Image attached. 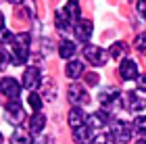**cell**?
<instances>
[{"label": "cell", "instance_id": "cell-1", "mask_svg": "<svg viewBox=\"0 0 146 144\" xmlns=\"http://www.w3.org/2000/svg\"><path fill=\"white\" fill-rule=\"evenodd\" d=\"M29 42H31L29 34L15 36V40L11 42V50H9L13 65H17V67H19V65H23L25 61H27V56H29Z\"/></svg>", "mask_w": 146, "mask_h": 144}, {"label": "cell", "instance_id": "cell-2", "mask_svg": "<svg viewBox=\"0 0 146 144\" xmlns=\"http://www.w3.org/2000/svg\"><path fill=\"white\" fill-rule=\"evenodd\" d=\"M98 100H100V107L111 113L113 109H117L119 104H121V92H119V88H115V86H107V88L100 90Z\"/></svg>", "mask_w": 146, "mask_h": 144}, {"label": "cell", "instance_id": "cell-3", "mask_svg": "<svg viewBox=\"0 0 146 144\" xmlns=\"http://www.w3.org/2000/svg\"><path fill=\"white\" fill-rule=\"evenodd\" d=\"M125 109L129 111V113H138V111H144L146 109V90L138 88V90H131V92L125 94Z\"/></svg>", "mask_w": 146, "mask_h": 144}, {"label": "cell", "instance_id": "cell-4", "mask_svg": "<svg viewBox=\"0 0 146 144\" xmlns=\"http://www.w3.org/2000/svg\"><path fill=\"white\" fill-rule=\"evenodd\" d=\"M82 52H84L86 61L92 63L94 67H104V63H107L109 56H111V54H107V50H102L100 46H90V44H86Z\"/></svg>", "mask_w": 146, "mask_h": 144}, {"label": "cell", "instance_id": "cell-5", "mask_svg": "<svg viewBox=\"0 0 146 144\" xmlns=\"http://www.w3.org/2000/svg\"><path fill=\"white\" fill-rule=\"evenodd\" d=\"M4 115H6V121L13 123V125H21L23 119H25V111L21 107L19 100H9L4 107Z\"/></svg>", "mask_w": 146, "mask_h": 144}, {"label": "cell", "instance_id": "cell-6", "mask_svg": "<svg viewBox=\"0 0 146 144\" xmlns=\"http://www.w3.org/2000/svg\"><path fill=\"white\" fill-rule=\"evenodd\" d=\"M67 98L73 107H84V104L90 102V96L86 92V88L82 84H71L69 86V92H67Z\"/></svg>", "mask_w": 146, "mask_h": 144}, {"label": "cell", "instance_id": "cell-7", "mask_svg": "<svg viewBox=\"0 0 146 144\" xmlns=\"http://www.w3.org/2000/svg\"><path fill=\"white\" fill-rule=\"evenodd\" d=\"M111 134L115 136V140L121 142V144L131 140V127L125 121H119V119H113L111 121Z\"/></svg>", "mask_w": 146, "mask_h": 144}, {"label": "cell", "instance_id": "cell-8", "mask_svg": "<svg viewBox=\"0 0 146 144\" xmlns=\"http://www.w3.org/2000/svg\"><path fill=\"white\" fill-rule=\"evenodd\" d=\"M0 92L9 96L11 100H17L19 94H21V84L15 77H4V80H0Z\"/></svg>", "mask_w": 146, "mask_h": 144}, {"label": "cell", "instance_id": "cell-9", "mask_svg": "<svg viewBox=\"0 0 146 144\" xmlns=\"http://www.w3.org/2000/svg\"><path fill=\"white\" fill-rule=\"evenodd\" d=\"M92 29H94V25H92L90 19H79V21L75 23V27H73V31H75V38H77L79 42H84V44L90 42Z\"/></svg>", "mask_w": 146, "mask_h": 144}, {"label": "cell", "instance_id": "cell-10", "mask_svg": "<svg viewBox=\"0 0 146 144\" xmlns=\"http://www.w3.org/2000/svg\"><path fill=\"white\" fill-rule=\"evenodd\" d=\"M96 129L90 125H84V127H79L75 129V134H73V140H75V144H94L96 142Z\"/></svg>", "mask_w": 146, "mask_h": 144}, {"label": "cell", "instance_id": "cell-11", "mask_svg": "<svg viewBox=\"0 0 146 144\" xmlns=\"http://www.w3.org/2000/svg\"><path fill=\"white\" fill-rule=\"evenodd\" d=\"M40 80H42V73H40V67H27L25 69V73H23V80L21 84L27 90H31L34 92V88L40 86Z\"/></svg>", "mask_w": 146, "mask_h": 144}, {"label": "cell", "instance_id": "cell-12", "mask_svg": "<svg viewBox=\"0 0 146 144\" xmlns=\"http://www.w3.org/2000/svg\"><path fill=\"white\" fill-rule=\"evenodd\" d=\"M88 115H86V111L82 107H73L69 111V125L73 129H79V127H84V125H88Z\"/></svg>", "mask_w": 146, "mask_h": 144}, {"label": "cell", "instance_id": "cell-13", "mask_svg": "<svg viewBox=\"0 0 146 144\" xmlns=\"http://www.w3.org/2000/svg\"><path fill=\"white\" fill-rule=\"evenodd\" d=\"M119 75H121V80H125V82L140 77L138 75V63L131 61V58H125V61L119 65Z\"/></svg>", "mask_w": 146, "mask_h": 144}, {"label": "cell", "instance_id": "cell-14", "mask_svg": "<svg viewBox=\"0 0 146 144\" xmlns=\"http://www.w3.org/2000/svg\"><path fill=\"white\" fill-rule=\"evenodd\" d=\"M111 121H113V119H111V113H109V111H107V109H98L96 113H92V115H90V121H88V123L96 129V127L111 125Z\"/></svg>", "mask_w": 146, "mask_h": 144}, {"label": "cell", "instance_id": "cell-15", "mask_svg": "<svg viewBox=\"0 0 146 144\" xmlns=\"http://www.w3.org/2000/svg\"><path fill=\"white\" fill-rule=\"evenodd\" d=\"M65 73L71 80H77L79 75H84V63L82 61H69L67 67H65Z\"/></svg>", "mask_w": 146, "mask_h": 144}, {"label": "cell", "instance_id": "cell-16", "mask_svg": "<svg viewBox=\"0 0 146 144\" xmlns=\"http://www.w3.org/2000/svg\"><path fill=\"white\" fill-rule=\"evenodd\" d=\"M54 23H56V27L61 29V31L69 29V25H71V17L67 15V11H65V9H58V11L54 13Z\"/></svg>", "mask_w": 146, "mask_h": 144}, {"label": "cell", "instance_id": "cell-17", "mask_svg": "<svg viewBox=\"0 0 146 144\" xmlns=\"http://www.w3.org/2000/svg\"><path fill=\"white\" fill-rule=\"evenodd\" d=\"M44 125H46V117H44L42 113H36V115L29 119V129H31L34 134H40V132L44 129Z\"/></svg>", "mask_w": 146, "mask_h": 144}, {"label": "cell", "instance_id": "cell-18", "mask_svg": "<svg viewBox=\"0 0 146 144\" xmlns=\"http://www.w3.org/2000/svg\"><path fill=\"white\" fill-rule=\"evenodd\" d=\"M58 54H61V58H69L75 54V44H73L71 40H63L61 42V46H58Z\"/></svg>", "mask_w": 146, "mask_h": 144}, {"label": "cell", "instance_id": "cell-19", "mask_svg": "<svg viewBox=\"0 0 146 144\" xmlns=\"http://www.w3.org/2000/svg\"><path fill=\"white\" fill-rule=\"evenodd\" d=\"M109 54L113 58H117V61H119V58H123L125 54H127V44H125V42H115L109 48Z\"/></svg>", "mask_w": 146, "mask_h": 144}, {"label": "cell", "instance_id": "cell-20", "mask_svg": "<svg viewBox=\"0 0 146 144\" xmlns=\"http://www.w3.org/2000/svg\"><path fill=\"white\" fill-rule=\"evenodd\" d=\"M11 144H31V136L19 127V129H15V132H13V136H11Z\"/></svg>", "mask_w": 146, "mask_h": 144}, {"label": "cell", "instance_id": "cell-21", "mask_svg": "<svg viewBox=\"0 0 146 144\" xmlns=\"http://www.w3.org/2000/svg\"><path fill=\"white\" fill-rule=\"evenodd\" d=\"M65 11H67V15L71 17V21H79L82 13H79V4H77V0H69L67 6H65Z\"/></svg>", "mask_w": 146, "mask_h": 144}, {"label": "cell", "instance_id": "cell-22", "mask_svg": "<svg viewBox=\"0 0 146 144\" xmlns=\"http://www.w3.org/2000/svg\"><path fill=\"white\" fill-rule=\"evenodd\" d=\"M29 107L36 111V113H40V111H42V104H44V100H42V96H40L38 92H29Z\"/></svg>", "mask_w": 146, "mask_h": 144}, {"label": "cell", "instance_id": "cell-23", "mask_svg": "<svg viewBox=\"0 0 146 144\" xmlns=\"http://www.w3.org/2000/svg\"><path fill=\"white\" fill-rule=\"evenodd\" d=\"M134 129L138 134L146 136V115H140V117H136V119H134Z\"/></svg>", "mask_w": 146, "mask_h": 144}, {"label": "cell", "instance_id": "cell-24", "mask_svg": "<svg viewBox=\"0 0 146 144\" xmlns=\"http://www.w3.org/2000/svg\"><path fill=\"white\" fill-rule=\"evenodd\" d=\"M136 50H140L142 54H146V31L136 36Z\"/></svg>", "mask_w": 146, "mask_h": 144}, {"label": "cell", "instance_id": "cell-25", "mask_svg": "<svg viewBox=\"0 0 146 144\" xmlns=\"http://www.w3.org/2000/svg\"><path fill=\"white\" fill-rule=\"evenodd\" d=\"M13 63L11 61V54H9V50H4V48H0V71L6 69V65Z\"/></svg>", "mask_w": 146, "mask_h": 144}, {"label": "cell", "instance_id": "cell-26", "mask_svg": "<svg viewBox=\"0 0 146 144\" xmlns=\"http://www.w3.org/2000/svg\"><path fill=\"white\" fill-rule=\"evenodd\" d=\"M86 82H88V86H96V84L100 82V77L96 73H86Z\"/></svg>", "mask_w": 146, "mask_h": 144}, {"label": "cell", "instance_id": "cell-27", "mask_svg": "<svg viewBox=\"0 0 146 144\" xmlns=\"http://www.w3.org/2000/svg\"><path fill=\"white\" fill-rule=\"evenodd\" d=\"M138 13H140V17L146 21V0H140V2H138Z\"/></svg>", "mask_w": 146, "mask_h": 144}, {"label": "cell", "instance_id": "cell-28", "mask_svg": "<svg viewBox=\"0 0 146 144\" xmlns=\"http://www.w3.org/2000/svg\"><path fill=\"white\" fill-rule=\"evenodd\" d=\"M138 84H140L142 90H146V75H140V77H138Z\"/></svg>", "mask_w": 146, "mask_h": 144}, {"label": "cell", "instance_id": "cell-29", "mask_svg": "<svg viewBox=\"0 0 146 144\" xmlns=\"http://www.w3.org/2000/svg\"><path fill=\"white\" fill-rule=\"evenodd\" d=\"M2 29H4V15L0 13V31H2Z\"/></svg>", "mask_w": 146, "mask_h": 144}, {"label": "cell", "instance_id": "cell-30", "mask_svg": "<svg viewBox=\"0 0 146 144\" xmlns=\"http://www.w3.org/2000/svg\"><path fill=\"white\" fill-rule=\"evenodd\" d=\"M11 4H17V2H23V0H9Z\"/></svg>", "mask_w": 146, "mask_h": 144}, {"label": "cell", "instance_id": "cell-31", "mask_svg": "<svg viewBox=\"0 0 146 144\" xmlns=\"http://www.w3.org/2000/svg\"><path fill=\"white\" fill-rule=\"evenodd\" d=\"M136 144H146V140H138V142H136Z\"/></svg>", "mask_w": 146, "mask_h": 144}, {"label": "cell", "instance_id": "cell-32", "mask_svg": "<svg viewBox=\"0 0 146 144\" xmlns=\"http://www.w3.org/2000/svg\"><path fill=\"white\" fill-rule=\"evenodd\" d=\"M0 144H2V134H0Z\"/></svg>", "mask_w": 146, "mask_h": 144}]
</instances>
